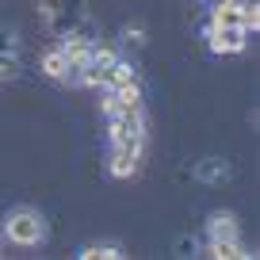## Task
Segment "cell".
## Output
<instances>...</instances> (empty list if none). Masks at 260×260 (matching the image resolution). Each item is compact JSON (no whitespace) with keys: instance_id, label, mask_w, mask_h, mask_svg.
I'll return each instance as SVG.
<instances>
[{"instance_id":"cell-1","label":"cell","mask_w":260,"mask_h":260,"mask_svg":"<svg viewBox=\"0 0 260 260\" xmlns=\"http://www.w3.org/2000/svg\"><path fill=\"white\" fill-rule=\"evenodd\" d=\"M0 237L19 249H35V245L46 241V218H42L35 207H16V211L4 214V226H0Z\"/></svg>"},{"instance_id":"cell-2","label":"cell","mask_w":260,"mask_h":260,"mask_svg":"<svg viewBox=\"0 0 260 260\" xmlns=\"http://www.w3.org/2000/svg\"><path fill=\"white\" fill-rule=\"evenodd\" d=\"M107 138H111V146H119V149L146 153V111H122V115H111Z\"/></svg>"},{"instance_id":"cell-3","label":"cell","mask_w":260,"mask_h":260,"mask_svg":"<svg viewBox=\"0 0 260 260\" xmlns=\"http://www.w3.org/2000/svg\"><path fill=\"white\" fill-rule=\"evenodd\" d=\"M207 46L211 54H241L249 46V31L245 27H207Z\"/></svg>"},{"instance_id":"cell-4","label":"cell","mask_w":260,"mask_h":260,"mask_svg":"<svg viewBox=\"0 0 260 260\" xmlns=\"http://www.w3.org/2000/svg\"><path fill=\"white\" fill-rule=\"evenodd\" d=\"M207 237H211V241H241L237 214H230V211H214L211 218H207Z\"/></svg>"},{"instance_id":"cell-5","label":"cell","mask_w":260,"mask_h":260,"mask_svg":"<svg viewBox=\"0 0 260 260\" xmlns=\"http://www.w3.org/2000/svg\"><path fill=\"white\" fill-rule=\"evenodd\" d=\"M138 165H142V153L111 146V161H107V172H111L115 180H130L134 172H138Z\"/></svg>"},{"instance_id":"cell-6","label":"cell","mask_w":260,"mask_h":260,"mask_svg":"<svg viewBox=\"0 0 260 260\" xmlns=\"http://www.w3.org/2000/svg\"><path fill=\"white\" fill-rule=\"evenodd\" d=\"M191 176L199 180V184H222V180H230V165L218 161V157H203V161L191 169Z\"/></svg>"},{"instance_id":"cell-7","label":"cell","mask_w":260,"mask_h":260,"mask_svg":"<svg viewBox=\"0 0 260 260\" xmlns=\"http://www.w3.org/2000/svg\"><path fill=\"white\" fill-rule=\"evenodd\" d=\"M39 69H42V77H50V81H69V61H65V54H61V46H54V50H46L42 54V61H39Z\"/></svg>"},{"instance_id":"cell-8","label":"cell","mask_w":260,"mask_h":260,"mask_svg":"<svg viewBox=\"0 0 260 260\" xmlns=\"http://www.w3.org/2000/svg\"><path fill=\"white\" fill-rule=\"evenodd\" d=\"M203 256H214V260H252L256 252H249L241 241H211Z\"/></svg>"},{"instance_id":"cell-9","label":"cell","mask_w":260,"mask_h":260,"mask_svg":"<svg viewBox=\"0 0 260 260\" xmlns=\"http://www.w3.org/2000/svg\"><path fill=\"white\" fill-rule=\"evenodd\" d=\"M211 27H241V4L237 0H218L211 8Z\"/></svg>"},{"instance_id":"cell-10","label":"cell","mask_w":260,"mask_h":260,"mask_svg":"<svg viewBox=\"0 0 260 260\" xmlns=\"http://www.w3.org/2000/svg\"><path fill=\"white\" fill-rule=\"evenodd\" d=\"M81 260H122L126 252L119 249V245H111V241H104V245H84L81 252H77Z\"/></svg>"},{"instance_id":"cell-11","label":"cell","mask_w":260,"mask_h":260,"mask_svg":"<svg viewBox=\"0 0 260 260\" xmlns=\"http://www.w3.org/2000/svg\"><path fill=\"white\" fill-rule=\"evenodd\" d=\"M126 81H134V65L119 57V61L104 73V84H107V88H119V84H126Z\"/></svg>"},{"instance_id":"cell-12","label":"cell","mask_w":260,"mask_h":260,"mask_svg":"<svg viewBox=\"0 0 260 260\" xmlns=\"http://www.w3.org/2000/svg\"><path fill=\"white\" fill-rule=\"evenodd\" d=\"M115 61H119V54H115L111 46H96V42H92V61H88V65H96L100 73H107Z\"/></svg>"},{"instance_id":"cell-13","label":"cell","mask_w":260,"mask_h":260,"mask_svg":"<svg viewBox=\"0 0 260 260\" xmlns=\"http://www.w3.org/2000/svg\"><path fill=\"white\" fill-rule=\"evenodd\" d=\"M241 27H245V31H256V27H260V8H256V0L241 4Z\"/></svg>"},{"instance_id":"cell-14","label":"cell","mask_w":260,"mask_h":260,"mask_svg":"<svg viewBox=\"0 0 260 260\" xmlns=\"http://www.w3.org/2000/svg\"><path fill=\"white\" fill-rule=\"evenodd\" d=\"M16 77H19V57L0 54V81H16Z\"/></svg>"},{"instance_id":"cell-15","label":"cell","mask_w":260,"mask_h":260,"mask_svg":"<svg viewBox=\"0 0 260 260\" xmlns=\"http://www.w3.org/2000/svg\"><path fill=\"white\" fill-rule=\"evenodd\" d=\"M19 50V39H16V31H4V27H0V54H16Z\"/></svg>"},{"instance_id":"cell-16","label":"cell","mask_w":260,"mask_h":260,"mask_svg":"<svg viewBox=\"0 0 260 260\" xmlns=\"http://www.w3.org/2000/svg\"><path fill=\"white\" fill-rule=\"evenodd\" d=\"M122 39L134 42V46H142V42H146V31H142V27H122Z\"/></svg>"},{"instance_id":"cell-17","label":"cell","mask_w":260,"mask_h":260,"mask_svg":"<svg viewBox=\"0 0 260 260\" xmlns=\"http://www.w3.org/2000/svg\"><path fill=\"white\" fill-rule=\"evenodd\" d=\"M176 249H180V256H195V241H191V237H180Z\"/></svg>"}]
</instances>
